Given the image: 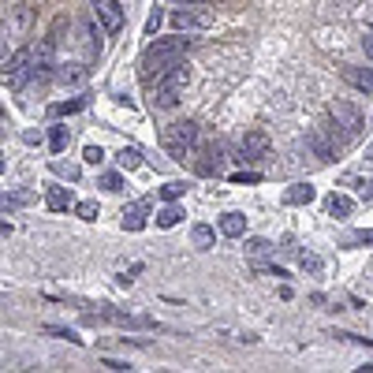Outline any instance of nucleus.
<instances>
[{"label":"nucleus","mask_w":373,"mask_h":373,"mask_svg":"<svg viewBox=\"0 0 373 373\" xmlns=\"http://www.w3.org/2000/svg\"><path fill=\"white\" fill-rule=\"evenodd\" d=\"M52 172L63 176V179H71V183L79 179V165H68V161H52Z\"/></svg>","instance_id":"393cba45"},{"label":"nucleus","mask_w":373,"mask_h":373,"mask_svg":"<svg viewBox=\"0 0 373 373\" xmlns=\"http://www.w3.org/2000/svg\"><path fill=\"white\" fill-rule=\"evenodd\" d=\"M183 221V209L176 202H168L165 209H157V228H176V224Z\"/></svg>","instance_id":"dca6fc26"},{"label":"nucleus","mask_w":373,"mask_h":373,"mask_svg":"<svg viewBox=\"0 0 373 373\" xmlns=\"http://www.w3.org/2000/svg\"><path fill=\"white\" fill-rule=\"evenodd\" d=\"M161 23H165V12H161V8H153V12H150V23H145V38H153V34L161 30Z\"/></svg>","instance_id":"cd10ccee"},{"label":"nucleus","mask_w":373,"mask_h":373,"mask_svg":"<svg viewBox=\"0 0 373 373\" xmlns=\"http://www.w3.org/2000/svg\"><path fill=\"white\" fill-rule=\"evenodd\" d=\"M172 26H176V30H209V15L179 8V12H172Z\"/></svg>","instance_id":"423d86ee"},{"label":"nucleus","mask_w":373,"mask_h":373,"mask_svg":"<svg viewBox=\"0 0 373 373\" xmlns=\"http://www.w3.org/2000/svg\"><path fill=\"white\" fill-rule=\"evenodd\" d=\"M190 45H194V41L183 38V30H179L176 38H157V41H150V45H145V52H142V71H145V79L168 75V71L190 52Z\"/></svg>","instance_id":"f257e3e1"},{"label":"nucleus","mask_w":373,"mask_h":373,"mask_svg":"<svg viewBox=\"0 0 373 373\" xmlns=\"http://www.w3.org/2000/svg\"><path fill=\"white\" fill-rule=\"evenodd\" d=\"M187 83H190V68L183 60H179L168 75H161V86H165V90H187Z\"/></svg>","instance_id":"9d476101"},{"label":"nucleus","mask_w":373,"mask_h":373,"mask_svg":"<svg viewBox=\"0 0 373 373\" xmlns=\"http://www.w3.org/2000/svg\"><path fill=\"white\" fill-rule=\"evenodd\" d=\"M75 213L83 216V221H97V213H101V209H97V202H79Z\"/></svg>","instance_id":"c85d7f7f"},{"label":"nucleus","mask_w":373,"mask_h":373,"mask_svg":"<svg viewBox=\"0 0 373 373\" xmlns=\"http://www.w3.org/2000/svg\"><path fill=\"white\" fill-rule=\"evenodd\" d=\"M30 198H34V194H30V190H15V194H12V198H4V213H12V209H15V205H26V202H30Z\"/></svg>","instance_id":"bb28decb"},{"label":"nucleus","mask_w":373,"mask_h":373,"mask_svg":"<svg viewBox=\"0 0 373 373\" xmlns=\"http://www.w3.org/2000/svg\"><path fill=\"white\" fill-rule=\"evenodd\" d=\"M299 265H303V272H310V276H317V272L325 269V261H321V254H314V250H303V254H299Z\"/></svg>","instance_id":"6ab92c4d"},{"label":"nucleus","mask_w":373,"mask_h":373,"mask_svg":"<svg viewBox=\"0 0 373 373\" xmlns=\"http://www.w3.org/2000/svg\"><path fill=\"white\" fill-rule=\"evenodd\" d=\"M90 8H94L97 23H101L108 34H116L123 26V8L116 4V0H90Z\"/></svg>","instance_id":"39448f33"},{"label":"nucleus","mask_w":373,"mask_h":373,"mask_svg":"<svg viewBox=\"0 0 373 373\" xmlns=\"http://www.w3.org/2000/svg\"><path fill=\"white\" fill-rule=\"evenodd\" d=\"M362 49H366V57L373 60V34H366V38H362Z\"/></svg>","instance_id":"e433bc0d"},{"label":"nucleus","mask_w":373,"mask_h":373,"mask_svg":"<svg viewBox=\"0 0 373 373\" xmlns=\"http://www.w3.org/2000/svg\"><path fill=\"white\" fill-rule=\"evenodd\" d=\"M120 172H105V176H101V187L108 190V194H120V190H123V176H120Z\"/></svg>","instance_id":"5701e85b"},{"label":"nucleus","mask_w":373,"mask_h":373,"mask_svg":"<svg viewBox=\"0 0 373 373\" xmlns=\"http://www.w3.org/2000/svg\"><path fill=\"white\" fill-rule=\"evenodd\" d=\"M347 243H373V232H351Z\"/></svg>","instance_id":"f704fd0d"},{"label":"nucleus","mask_w":373,"mask_h":373,"mask_svg":"<svg viewBox=\"0 0 373 373\" xmlns=\"http://www.w3.org/2000/svg\"><path fill=\"white\" fill-rule=\"evenodd\" d=\"M172 134H176V139L183 142L187 150H194L198 139H202V131H198V123H194V120H179V123H172Z\"/></svg>","instance_id":"6e6552de"},{"label":"nucleus","mask_w":373,"mask_h":373,"mask_svg":"<svg viewBox=\"0 0 373 373\" xmlns=\"http://www.w3.org/2000/svg\"><path fill=\"white\" fill-rule=\"evenodd\" d=\"M157 194L165 198V202H179V198L187 194V183H179V179H172V183H165V187L157 190Z\"/></svg>","instance_id":"412c9836"},{"label":"nucleus","mask_w":373,"mask_h":373,"mask_svg":"<svg viewBox=\"0 0 373 373\" xmlns=\"http://www.w3.org/2000/svg\"><path fill=\"white\" fill-rule=\"evenodd\" d=\"M153 105H157V108H176V105H179V90L157 86V97H153Z\"/></svg>","instance_id":"4be33fe9"},{"label":"nucleus","mask_w":373,"mask_h":373,"mask_svg":"<svg viewBox=\"0 0 373 373\" xmlns=\"http://www.w3.org/2000/svg\"><path fill=\"white\" fill-rule=\"evenodd\" d=\"M235 183H261V176H258V172H235Z\"/></svg>","instance_id":"473e14b6"},{"label":"nucleus","mask_w":373,"mask_h":373,"mask_svg":"<svg viewBox=\"0 0 373 373\" xmlns=\"http://www.w3.org/2000/svg\"><path fill=\"white\" fill-rule=\"evenodd\" d=\"M359 202H373V179H359Z\"/></svg>","instance_id":"2f4dec72"},{"label":"nucleus","mask_w":373,"mask_h":373,"mask_svg":"<svg viewBox=\"0 0 373 373\" xmlns=\"http://www.w3.org/2000/svg\"><path fill=\"white\" fill-rule=\"evenodd\" d=\"M325 205H329V216H336V221H347V216L354 213V202L347 194H329V202H325Z\"/></svg>","instance_id":"4468645a"},{"label":"nucleus","mask_w":373,"mask_h":373,"mask_svg":"<svg viewBox=\"0 0 373 373\" xmlns=\"http://www.w3.org/2000/svg\"><path fill=\"white\" fill-rule=\"evenodd\" d=\"M347 142H351V134L347 131H336V120L325 123V127H314V131L306 134V145H310V153L321 161V165L336 161V153H340Z\"/></svg>","instance_id":"f03ea898"},{"label":"nucleus","mask_w":373,"mask_h":373,"mask_svg":"<svg viewBox=\"0 0 373 373\" xmlns=\"http://www.w3.org/2000/svg\"><path fill=\"white\" fill-rule=\"evenodd\" d=\"M57 79L63 86H83L86 83V68H79V63H68V68L57 71Z\"/></svg>","instance_id":"f3484780"},{"label":"nucleus","mask_w":373,"mask_h":373,"mask_svg":"<svg viewBox=\"0 0 373 373\" xmlns=\"http://www.w3.org/2000/svg\"><path fill=\"white\" fill-rule=\"evenodd\" d=\"M317 198V190L310 187V183H291L288 190H284V202L288 205H310Z\"/></svg>","instance_id":"1a4fd4ad"},{"label":"nucleus","mask_w":373,"mask_h":373,"mask_svg":"<svg viewBox=\"0 0 373 373\" xmlns=\"http://www.w3.org/2000/svg\"><path fill=\"white\" fill-rule=\"evenodd\" d=\"M83 157H86V165H101V161H105V150H101V145H86Z\"/></svg>","instance_id":"c756f323"},{"label":"nucleus","mask_w":373,"mask_h":373,"mask_svg":"<svg viewBox=\"0 0 373 373\" xmlns=\"http://www.w3.org/2000/svg\"><path fill=\"white\" fill-rule=\"evenodd\" d=\"M79 108H86V97H71V101L52 105V116H68V112H79Z\"/></svg>","instance_id":"b1692460"},{"label":"nucleus","mask_w":373,"mask_h":373,"mask_svg":"<svg viewBox=\"0 0 373 373\" xmlns=\"http://www.w3.org/2000/svg\"><path fill=\"white\" fill-rule=\"evenodd\" d=\"M45 205H49L52 213H63V209L75 205V194H71V187H57V183H52L49 190H45Z\"/></svg>","instance_id":"0eeeda50"},{"label":"nucleus","mask_w":373,"mask_h":373,"mask_svg":"<svg viewBox=\"0 0 373 373\" xmlns=\"http://www.w3.org/2000/svg\"><path fill=\"white\" fill-rule=\"evenodd\" d=\"M176 8H209L213 0H172Z\"/></svg>","instance_id":"72a5a7b5"},{"label":"nucleus","mask_w":373,"mask_h":373,"mask_svg":"<svg viewBox=\"0 0 373 373\" xmlns=\"http://www.w3.org/2000/svg\"><path fill=\"white\" fill-rule=\"evenodd\" d=\"M45 332H49V336H60V340H71V343H79V336L71 332V329H57V325H45Z\"/></svg>","instance_id":"7c9ffc66"},{"label":"nucleus","mask_w":373,"mask_h":373,"mask_svg":"<svg viewBox=\"0 0 373 373\" xmlns=\"http://www.w3.org/2000/svg\"><path fill=\"white\" fill-rule=\"evenodd\" d=\"M269 153V134L265 131H258V127H254V131H247L239 139V161L243 165H250V161H261Z\"/></svg>","instance_id":"20e7f679"},{"label":"nucleus","mask_w":373,"mask_h":373,"mask_svg":"<svg viewBox=\"0 0 373 373\" xmlns=\"http://www.w3.org/2000/svg\"><path fill=\"white\" fill-rule=\"evenodd\" d=\"M49 145H52V153H63V150H68V127L52 123V127H49Z\"/></svg>","instance_id":"aec40b11"},{"label":"nucleus","mask_w":373,"mask_h":373,"mask_svg":"<svg viewBox=\"0 0 373 373\" xmlns=\"http://www.w3.org/2000/svg\"><path fill=\"white\" fill-rule=\"evenodd\" d=\"M243 232H247V216H243V213H224V216H221V235H228V239H239Z\"/></svg>","instance_id":"ddd939ff"},{"label":"nucleus","mask_w":373,"mask_h":373,"mask_svg":"<svg viewBox=\"0 0 373 373\" xmlns=\"http://www.w3.org/2000/svg\"><path fill=\"white\" fill-rule=\"evenodd\" d=\"M213 243H216V232L209 224H194L190 228V247L194 250H213Z\"/></svg>","instance_id":"f8f14e48"},{"label":"nucleus","mask_w":373,"mask_h":373,"mask_svg":"<svg viewBox=\"0 0 373 373\" xmlns=\"http://www.w3.org/2000/svg\"><path fill=\"white\" fill-rule=\"evenodd\" d=\"M101 366H108V370H131V366H127V362H120V359H105Z\"/></svg>","instance_id":"c9c22d12"},{"label":"nucleus","mask_w":373,"mask_h":373,"mask_svg":"<svg viewBox=\"0 0 373 373\" xmlns=\"http://www.w3.org/2000/svg\"><path fill=\"white\" fill-rule=\"evenodd\" d=\"M343 79H347L351 86H359L362 94H373V68H347Z\"/></svg>","instance_id":"9b49d317"},{"label":"nucleus","mask_w":373,"mask_h":373,"mask_svg":"<svg viewBox=\"0 0 373 373\" xmlns=\"http://www.w3.org/2000/svg\"><path fill=\"white\" fill-rule=\"evenodd\" d=\"M247 250L254 254V258H261V254H269V250H272V243H269V239H261V235H254V239H247Z\"/></svg>","instance_id":"a878e982"},{"label":"nucleus","mask_w":373,"mask_h":373,"mask_svg":"<svg viewBox=\"0 0 373 373\" xmlns=\"http://www.w3.org/2000/svg\"><path fill=\"white\" fill-rule=\"evenodd\" d=\"M329 116L336 120V127H340V131L351 134V139H359V134L366 131V116H362L351 101H332V105H329Z\"/></svg>","instance_id":"7ed1b4c3"},{"label":"nucleus","mask_w":373,"mask_h":373,"mask_svg":"<svg viewBox=\"0 0 373 373\" xmlns=\"http://www.w3.org/2000/svg\"><path fill=\"white\" fill-rule=\"evenodd\" d=\"M116 165H120L123 172H134V168L142 165V153H139V150H131V145H123V150L116 153Z\"/></svg>","instance_id":"a211bd4d"},{"label":"nucleus","mask_w":373,"mask_h":373,"mask_svg":"<svg viewBox=\"0 0 373 373\" xmlns=\"http://www.w3.org/2000/svg\"><path fill=\"white\" fill-rule=\"evenodd\" d=\"M123 228H127V232H142V228H145V202L123 209Z\"/></svg>","instance_id":"2eb2a0df"}]
</instances>
